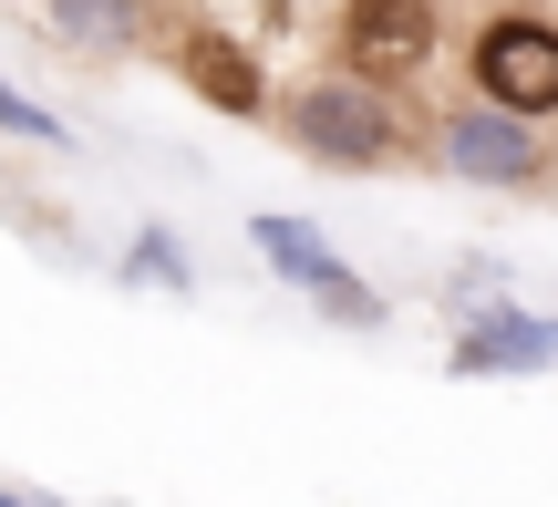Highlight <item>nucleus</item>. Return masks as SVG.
<instances>
[{
	"label": "nucleus",
	"mask_w": 558,
	"mask_h": 507,
	"mask_svg": "<svg viewBox=\"0 0 558 507\" xmlns=\"http://www.w3.org/2000/svg\"><path fill=\"white\" fill-rule=\"evenodd\" d=\"M269 114H279V145H290L300 166H320V177H393V166H414V135H424V114L403 94L352 83V73H331V62H311Z\"/></svg>",
	"instance_id": "nucleus-1"
},
{
	"label": "nucleus",
	"mask_w": 558,
	"mask_h": 507,
	"mask_svg": "<svg viewBox=\"0 0 558 507\" xmlns=\"http://www.w3.org/2000/svg\"><path fill=\"white\" fill-rule=\"evenodd\" d=\"M414 156L435 166L445 186H476V197H548L558 186V135L548 124H518L497 104H424Z\"/></svg>",
	"instance_id": "nucleus-2"
},
{
	"label": "nucleus",
	"mask_w": 558,
	"mask_h": 507,
	"mask_svg": "<svg viewBox=\"0 0 558 507\" xmlns=\"http://www.w3.org/2000/svg\"><path fill=\"white\" fill-rule=\"evenodd\" d=\"M456 73H465V104H497V114L558 135V11L497 0V11L456 41Z\"/></svg>",
	"instance_id": "nucleus-3"
},
{
	"label": "nucleus",
	"mask_w": 558,
	"mask_h": 507,
	"mask_svg": "<svg viewBox=\"0 0 558 507\" xmlns=\"http://www.w3.org/2000/svg\"><path fill=\"white\" fill-rule=\"evenodd\" d=\"M445 62V0H331V73L414 94Z\"/></svg>",
	"instance_id": "nucleus-4"
},
{
	"label": "nucleus",
	"mask_w": 558,
	"mask_h": 507,
	"mask_svg": "<svg viewBox=\"0 0 558 507\" xmlns=\"http://www.w3.org/2000/svg\"><path fill=\"white\" fill-rule=\"evenodd\" d=\"M248 249H259V269L279 290H300L320 322H341V331H383V322H393V301H383L311 218H290V207H259V218H248Z\"/></svg>",
	"instance_id": "nucleus-5"
},
{
	"label": "nucleus",
	"mask_w": 558,
	"mask_h": 507,
	"mask_svg": "<svg viewBox=\"0 0 558 507\" xmlns=\"http://www.w3.org/2000/svg\"><path fill=\"white\" fill-rule=\"evenodd\" d=\"M445 373H465V384H527V373H558V311L486 301V311H465V322H445Z\"/></svg>",
	"instance_id": "nucleus-6"
},
{
	"label": "nucleus",
	"mask_w": 558,
	"mask_h": 507,
	"mask_svg": "<svg viewBox=\"0 0 558 507\" xmlns=\"http://www.w3.org/2000/svg\"><path fill=\"white\" fill-rule=\"evenodd\" d=\"M177 83L207 104V114H239V124H259L269 104H279V83H269V62H259V41H239V32H218V21H186L177 41Z\"/></svg>",
	"instance_id": "nucleus-7"
},
{
	"label": "nucleus",
	"mask_w": 558,
	"mask_h": 507,
	"mask_svg": "<svg viewBox=\"0 0 558 507\" xmlns=\"http://www.w3.org/2000/svg\"><path fill=\"white\" fill-rule=\"evenodd\" d=\"M32 21L62 41V52H83V62H135L145 41L166 32L156 0H32Z\"/></svg>",
	"instance_id": "nucleus-8"
},
{
	"label": "nucleus",
	"mask_w": 558,
	"mask_h": 507,
	"mask_svg": "<svg viewBox=\"0 0 558 507\" xmlns=\"http://www.w3.org/2000/svg\"><path fill=\"white\" fill-rule=\"evenodd\" d=\"M114 280H124V290H197V249H186V239H177L166 218H145L135 239H124Z\"/></svg>",
	"instance_id": "nucleus-9"
},
{
	"label": "nucleus",
	"mask_w": 558,
	"mask_h": 507,
	"mask_svg": "<svg viewBox=\"0 0 558 507\" xmlns=\"http://www.w3.org/2000/svg\"><path fill=\"white\" fill-rule=\"evenodd\" d=\"M0 135H11V145H41V156H62V145H73V124H62L52 104H32L21 83H0Z\"/></svg>",
	"instance_id": "nucleus-10"
},
{
	"label": "nucleus",
	"mask_w": 558,
	"mask_h": 507,
	"mask_svg": "<svg viewBox=\"0 0 558 507\" xmlns=\"http://www.w3.org/2000/svg\"><path fill=\"white\" fill-rule=\"evenodd\" d=\"M0 507H62V497H32V487H0Z\"/></svg>",
	"instance_id": "nucleus-11"
}]
</instances>
